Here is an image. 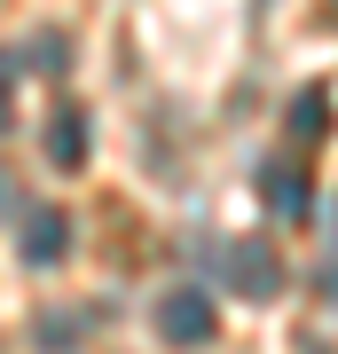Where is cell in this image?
<instances>
[{
	"label": "cell",
	"instance_id": "obj_1",
	"mask_svg": "<svg viewBox=\"0 0 338 354\" xmlns=\"http://www.w3.org/2000/svg\"><path fill=\"white\" fill-rule=\"evenodd\" d=\"M150 323H158V339H165V346H181V354L220 339V307L205 299L197 283H173V291H158V315H150Z\"/></svg>",
	"mask_w": 338,
	"mask_h": 354
},
{
	"label": "cell",
	"instance_id": "obj_2",
	"mask_svg": "<svg viewBox=\"0 0 338 354\" xmlns=\"http://www.w3.org/2000/svg\"><path fill=\"white\" fill-rule=\"evenodd\" d=\"M220 283L236 291V299H276V291H283V260H276V244L236 236V244L220 252Z\"/></svg>",
	"mask_w": 338,
	"mask_h": 354
},
{
	"label": "cell",
	"instance_id": "obj_3",
	"mask_svg": "<svg viewBox=\"0 0 338 354\" xmlns=\"http://www.w3.org/2000/svg\"><path fill=\"white\" fill-rule=\"evenodd\" d=\"M71 260V213L63 205H32L24 213V268H63Z\"/></svg>",
	"mask_w": 338,
	"mask_h": 354
},
{
	"label": "cell",
	"instance_id": "obj_4",
	"mask_svg": "<svg viewBox=\"0 0 338 354\" xmlns=\"http://www.w3.org/2000/svg\"><path fill=\"white\" fill-rule=\"evenodd\" d=\"M260 197H267V213H283V221H299L307 205H314L307 174H299L291 158H267V165H260Z\"/></svg>",
	"mask_w": 338,
	"mask_h": 354
},
{
	"label": "cell",
	"instance_id": "obj_5",
	"mask_svg": "<svg viewBox=\"0 0 338 354\" xmlns=\"http://www.w3.org/2000/svg\"><path fill=\"white\" fill-rule=\"evenodd\" d=\"M48 165H63V174H79V165H87V111H71V102H63V111L48 118Z\"/></svg>",
	"mask_w": 338,
	"mask_h": 354
},
{
	"label": "cell",
	"instance_id": "obj_6",
	"mask_svg": "<svg viewBox=\"0 0 338 354\" xmlns=\"http://www.w3.org/2000/svg\"><path fill=\"white\" fill-rule=\"evenodd\" d=\"M87 323H95V307H55V315H39V330H32V339L48 346V354H71L79 339H87Z\"/></svg>",
	"mask_w": 338,
	"mask_h": 354
},
{
	"label": "cell",
	"instance_id": "obj_7",
	"mask_svg": "<svg viewBox=\"0 0 338 354\" xmlns=\"http://www.w3.org/2000/svg\"><path fill=\"white\" fill-rule=\"evenodd\" d=\"M283 127H291V142H323V134H330V95H323V87H307L299 102H291Z\"/></svg>",
	"mask_w": 338,
	"mask_h": 354
},
{
	"label": "cell",
	"instance_id": "obj_8",
	"mask_svg": "<svg viewBox=\"0 0 338 354\" xmlns=\"http://www.w3.org/2000/svg\"><path fill=\"white\" fill-rule=\"evenodd\" d=\"M63 48H71V39H63V32H32L24 64H32V71H63V64H71V55H63Z\"/></svg>",
	"mask_w": 338,
	"mask_h": 354
},
{
	"label": "cell",
	"instance_id": "obj_9",
	"mask_svg": "<svg viewBox=\"0 0 338 354\" xmlns=\"http://www.w3.org/2000/svg\"><path fill=\"white\" fill-rule=\"evenodd\" d=\"M0 213H16V181L8 174H0Z\"/></svg>",
	"mask_w": 338,
	"mask_h": 354
},
{
	"label": "cell",
	"instance_id": "obj_10",
	"mask_svg": "<svg viewBox=\"0 0 338 354\" xmlns=\"http://www.w3.org/2000/svg\"><path fill=\"white\" fill-rule=\"evenodd\" d=\"M0 95H8V55H0Z\"/></svg>",
	"mask_w": 338,
	"mask_h": 354
},
{
	"label": "cell",
	"instance_id": "obj_11",
	"mask_svg": "<svg viewBox=\"0 0 338 354\" xmlns=\"http://www.w3.org/2000/svg\"><path fill=\"white\" fill-rule=\"evenodd\" d=\"M0 134H8V95H0Z\"/></svg>",
	"mask_w": 338,
	"mask_h": 354
}]
</instances>
